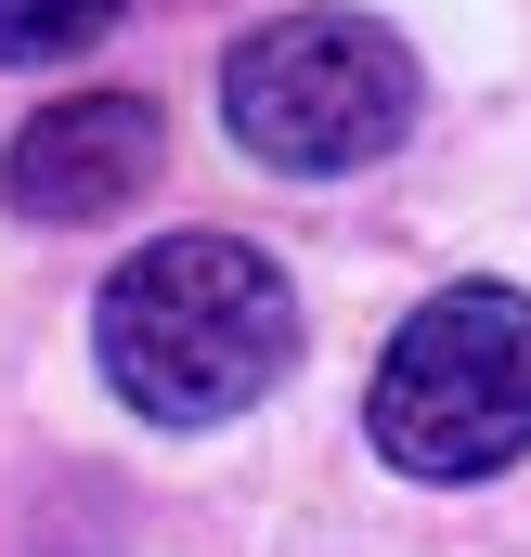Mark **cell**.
<instances>
[{
	"instance_id": "6da1fadb",
	"label": "cell",
	"mask_w": 531,
	"mask_h": 557,
	"mask_svg": "<svg viewBox=\"0 0 531 557\" xmlns=\"http://www.w3.org/2000/svg\"><path fill=\"white\" fill-rule=\"evenodd\" d=\"M91 363L156 428H234L298 363V285L247 234H156L91 298Z\"/></svg>"
},
{
	"instance_id": "7a4b0ae2",
	"label": "cell",
	"mask_w": 531,
	"mask_h": 557,
	"mask_svg": "<svg viewBox=\"0 0 531 557\" xmlns=\"http://www.w3.org/2000/svg\"><path fill=\"white\" fill-rule=\"evenodd\" d=\"M363 428L402 480H493L531 454V298L493 273L415 298L363 376Z\"/></svg>"
},
{
	"instance_id": "3957f363",
	"label": "cell",
	"mask_w": 531,
	"mask_h": 557,
	"mask_svg": "<svg viewBox=\"0 0 531 557\" xmlns=\"http://www.w3.org/2000/svg\"><path fill=\"white\" fill-rule=\"evenodd\" d=\"M415 91H428L415 52L376 13H337V0L272 13V26H247L221 52V131L247 143L260 169H285V182H350V169L402 156Z\"/></svg>"
},
{
	"instance_id": "277c9868",
	"label": "cell",
	"mask_w": 531,
	"mask_h": 557,
	"mask_svg": "<svg viewBox=\"0 0 531 557\" xmlns=\"http://www.w3.org/2000/svg\"><path fill=\"white\" fill-rule=\"evenodd\" d=\"M156 156H169L156 91H65L0 143V208L13 221H104V208L156 195Z\"/></svg>"
},
{
	"instance_id": "5b68a950",
	"label": "cell",
	"mask_w": 531,
	"mask_h": 557,
	"mask_svg": "<svg viewBox=\"0 0 531 557\" xmlns=\"http://www.w3.org/2000/svg\"><path fill=\"white\" fill-rule=\"evenodd\" d=\"M131 0H0V65H78Z\"/></svg>"
}]
</instances>
